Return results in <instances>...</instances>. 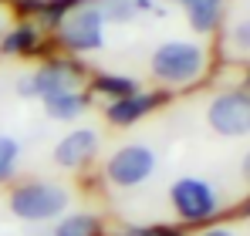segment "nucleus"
Returning <instances> with one entry per match:
<instances>
[{"label": "nucleus", "mask_w": 250, "mask_h": 236, "mask_svg": "<svg viewBox=\"0 0 250 236\" xmlns=\"http://www.w3.org/2000/svg\"><path fill=\"white\" fill-rule=\"evenodd\" d=\"M149 71L152 78L166 88H183V84H193V81L203 78L207 71V51L193 40H166L152 51V61H149Z\"/></svg>", "instance_id": "nucleus-1"}, {"label": "nucleus", "mask_w": 250, "mask_h": 236, "mask_svg": "<svg viewBox=\"0 0 250 236\" xmlns=\"http://www.w3.org/2000/svg\"><path fill=\"white\" fill-rule=\"evenodd\" d=\"M68 189L64 186H54V182H24L17 186L7 206L17 219H27V223H44V219H54L68 209Z\"/></svg>", "instance_id": "nucleus-2"}, {"label": "nucleus", "mask_w": 250, "mask_h": 236, "mask_svg": "<svg viewBox=\"0 0 250 236\" xmlns=\"http://www.w3.org/2000/svg\"><path fill=\"white\" fill-rule=\"evenodd\" d=\"M207 125L220 138H244L250 135V91L230 88L213 95L207 105Z\"/></svg>", "instance_id": "nucleus-3"}, {"label": "nucleus", "mask_w": 250, "mask_h": 236, "mask_svg": "<svg viewBox=\"0 0 250 236\" xmlns=\"http://www.w3.org/2000/svg\"><path fill=\"white\" fill-rule=\"evenodd\" d=\"M169 206H172V213H176L179 219H186V223H203L209 216H216L220 196H216V189L209 186L207 179H200V176H183V179H176V182L169 186Z\"/></svg>", "instance_id": "nucleus-4"}, {"label": "nucleus", "mask_w": 250, "mask_h": 236, "mask_svg": "<svg viewBox=\"0 0 250 236\" xmlns=\"http://www.w3.org/2000/svg\"><path fill=\"white\" fill-rule=\"evenodd\" d=\"M152 172H156V152L142 142H128L122 149H115L105 162V179L115 189H135Z\"/></svg>", "instance_id": "nucleus-5"}, {"label": "nucleus", "mask_w": 250, "mask_h": 236, "mask_svg": "<svg viewBox=\"0 0 250 236\" xmlns=\"http://www.w3.org/2000/svg\"><path fill=\"white\" fill-rule=\"evenodd\" d=\"M102 27H105V17L95 3H82L75 10L64 14L61 20V40L71 47V51H98L102 47Z\"/></svg>", "instance_id": "nucleus-6"}, {"label": "nucleus", "mask_w": 250, "mask_h": 236, "mask_svg": "<svg viewBox=\"0 0 250 236\" xmlns=\"http://www.w3.org/2000/svg\"><path fill=\"white\" fill-rule=\"evenodd\" d=\"M17 91L24 98H51V95H61V91H78V71L71 64L51 61V64L38 68L34 75L21 78Z\"/></svg>", "instance_id": "nucleus-7"}, {"label": "nucleus", "mask_w": 250, "mask_h": 236, "mask_svg": "<svg viewBox=\"0 0 250 236\" xmlns=\"http://www.w3.org/2000/svg\"><path fill=\"white\" fill-rule=\"evenodd\" d=\"M98 152V132L95 128H75L54 145V165L58 169H82Z\"/></svg>", "instance_id": "nucleus-8"}, {"label": "nucleus", "mask_w": 250, "mask_h": 236, "mask_svg": "<svg viewBox=\"0 0 250 236\" xmlns=\"http://www.w3.org/2000/svg\"><path fill=\"white\" fill-rule=\"evenodd\" d=\"M186 7V20L196 34H213L223 10H227V0H183Z\"/></svg>", "instance_id": "nucleus-9"}, {"label": "nucleus", "mask_w": 250, "mask_h": 236, "mask_svg": "<svg viewBox=\"0 0 250 236\" xmlns=\"http://www.w3.org/2000/svg\"><path fill=\"white\" fill-rule=\"evenodd\" d=\"M156 95H125V98H115L112 105H108V121H115V125H132V121H139L142 115H149L152 108H156Z\"/></svg>", "instance_id": "nucleus-10"}, {"label": "nucleus", "mask_w": 250, "mask_h": 236, "mask_svg": "<svg viewBox=\"0 0 250 236\" xmlns=\"http://www.w3.org/2000/svg\"><path fill=\"white\" fill-rule=\"evenodd\" d=\"M44 108H47V115H51V118L71 121V118H78L84 108H88V101L82 98V91H61V95L44 98Z\"/></svg>", "instance_id": "nucleus-11"}, {"label": "nucleus", "mask_w": 250, "mask_h": 236, "mask_svg": "<svg viewBox=\"0 0 250 236\" xmlns=\"http://www.w3.org/2000/svg\"><path fill=\"white\" fill-rule=\"evenodd\" d=\"M54 236H95V219L91 216H64L61 223H58V230Z\"/></svg>", "instance_id": "nucleus-12"}, {"label": "nucleus", "mask_w": 250, "mask_h": 236, "mask_svg": "<svg viewBox=\"0 0 250 236\" xmlns=\"http://www.w3.org/2000/svg\"><path fill=\"white\" fill-rule=\"evenodd\" d=\"M17 156H21V145L10 138V135H0V179H7L17 165Z\"/></svg>", "instance_id": "nucleus-13"}, {"label": "nucleus", "mask_w": 250, "mask_h": 236, "mask_svg": "<svg viewBox=\"0 0 250 236\" xmlns=\"http://www.w3.org/2000/svg\"><path fill=\"white\" fill-rule=\"evenodd\" d=\"M230 47L237 54H250V14L240 17V20H233V27H230Z\"/></svg>", "instance_id": "nucleus-14"}, {"label": "nucleus", "mask_w": 250, "mask_h": 236, "mask_svg": "<svg viewBox=\"0 0 250 236\" xmlns=\"http://www.w3.org/2000/svg\"><path fill=\"white\" fill-rule=\"evenodd\" d=\"M98 10H102V17H108V20H128L132 17V3L128 0H102V3H95Z\"/></svg>", "instance_id": "nucleus-15"}, {"label": "nucleus", "mask_w": 250, "mask_h": 236, "mask_svg": "<svg viewBox=\"0 0 250 236\" xmlns=\"http://www.w3.org/2000/svg\"><path fill=\"white\" fill-rule=\"evenodd\" d=\"M34 44V31H27V27H21V31H14L7 40H0V51H7V54H14V51H24V47H31Z\"/></svg>", "instance_id": "nucleus-16"}, {"label": "nucleus", "mask_w": 250, "mask_h": 236, "mask_svg": "<svg viewBox=\"0 0 250 236\" xmlns=\"http://www.w3.org/2000/svg\"><path fill=\"white\" fill-rule=\"evenodd\" d=\"M102 88H105V91H115L119 98L139 91V88H135V81H128V78H105V81H102Z\"/></svg>", "instance_id": "nucleus-17"}, {"label": "nucleus", "mask_w": 250, "mask_h": 236, "mask_svg": "<svg viewBox=\"0 0 250 236\" xmlns=\"http://www.w3.org/2000/svg\"><path fill=\"white\" fill-rule=\"evenodd\" d=\"M196 236H237L230 226H209V230H203V233H196Z\"/></svg>", "instance_id": "nucleus-18"}, {"label": "nucleus", "mask_w": 250, "mask_h": 236, "mask_svg": "<svg viewBox=\"0 0 250 236\" xmlns=\"http://www.w3.org/2000/svg\"><path fill=\"white\" fill-rule=\"evenodd\" d=\"M240 176H244V182L250 186V152L244 156V162H240Z\"/></svg>", "instance_id": "nucleus-19"}]
</instances>
